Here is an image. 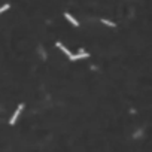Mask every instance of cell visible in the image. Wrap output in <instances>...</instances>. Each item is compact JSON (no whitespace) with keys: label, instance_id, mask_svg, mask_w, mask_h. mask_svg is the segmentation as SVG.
I'll list each match as a JSON object with an SVG mask.
<instances>
[{"label":"cell","instance_id":"1","mask_svg":"<svg viewBox=\"0 0 152 152\" xmlns=\"http://www.w3.org/2000/svg\"><path fill=\"white\" fill-rule=\"evenodd\" d=\"M24 109V104L21 103V104H18V108H17V110L14 112V115H12V118L9 119V125H14L15 122H17V119H18V116H19V114H21V110Z\"/></svg>","mask_w":152,"mask_h":152},{"label":"cell","instance_id":"2","mask_svg":"<svg viewBox=\"0 0 152 152\" xmlns=\"http://www.w3.org/2000/svg\"><path fill=\"white\" fill-rule=\"evenodd\" d=\"M88 57H90L88 52H85L84 49H79V52H78L76 55H72V57H70V60L75 61V60H79V58H88Z\"/></svg>","mask_w":152,"mask_h":152},{"label":"cell","instance_id":"3","mask_svg":"<svg viewBox=\"0 0 152 152\" xmlns=\"http://www.w3.org/2000/svg\"><path fill=\"white\" fill-rule=\"evenodd\" d=\"M55 45H57V48H60V49H61V51H63V52H64V54H66V55H67V57H69V58H70L72 55H73V54H72V52H70V51H69L67 48H66V46H64V45H63L61 42H57Z\"/></svg>","mask_w":152,"mask_h":152},{"label":"cell","instance_id":"4","mask_svg":"<svg viewBox=\"0 0 152 152\" xmlns=\"http://www.w3.org/2000/svg\"><path fill=\"white\" fill-rule=\"evenodd\" d=\"M64 17H66V19H67L69 23H72V24H73L75 27H79V21H76V19H75L73 17H72V15L69 14V12H66V14H64Z\"/></svg>","mask_w":152,"mask_h":152},{"label":"cell","instance_id":"5","mask_svg":"<svg viewBox=\"0 0 152 152\" xmlns=\"http://www.w3.org/2000/svg\"><path fill=\"white\" fill-rule=\"evenodd\" d=\"M102 23H103L104 25H108V27H116V24L112 23V21H109V19H102Z\"/></svg>","mask_w":152,"mask_h":152},{"label":"cell","instance_id":"6","mask_svg":"<svg viewBox=\"0 0 152 152\" xmlns=\"http://www.w3.org/2000/svg\"><path fill=\"white\" fill-rule=\"evenodd\" d=\"M9 8H11V5H9V3H6V5H3V6H2V8H0V14H2V12H5V11H8Z\"/></svg>","mask_w":152,"mask_h":152}]
</instances>
